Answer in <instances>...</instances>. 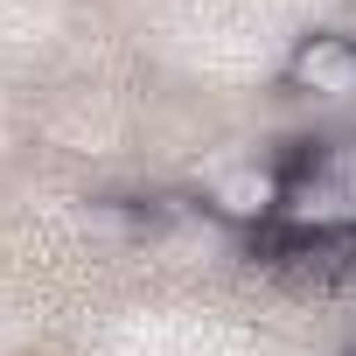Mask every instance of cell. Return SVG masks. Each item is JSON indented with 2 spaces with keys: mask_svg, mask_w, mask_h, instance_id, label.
Here are the masks:
<instances>
[{
  "mask_svg": "<svg viewBox=\"0 0 356 356\" xmlns=\"http://www.w3.org/2000/svg\"><path fill=\"white\" fill-rule=\"evenodd\" d=\"M280 84L293 98H314V105H349L356 98V29H314L286 49L280 63Z\"/></svg>",
  "mask_w": 356,
  "mask_h": 356,
  "instance_id": "7a4b0ae2",
  "label": "cell"
},
{
  "mask_svg": "<svg viewBox=\"0 0 356 356\" xmlns=\"http://www.w3.org/2000/svg\"><path fill=\"white\" fill-rule=\"evenodd\" d=\"M286 238H356V133H314L280 154V224Z\"/></svg>",
  "mask_w": 356,
  "mask_h": 356,
  "instance_id": "6da1fadb",
  "label": "cell"
},
{
  "mask_svg": "<svg viewBox=\"0 0 356 356\" xmlns=\"http://www.w3.org/2000/svg\"><path fill=\"white\" fill-rule=\"evenodd\" d=\"M203 217L266 238L280 224V161H231L203 182Z\"/></svg>",
  "mask_w": 356,
  "mask_h": 356,
  "instance_id": "3957f363",
  "label": "cell"
}]
</instances>
